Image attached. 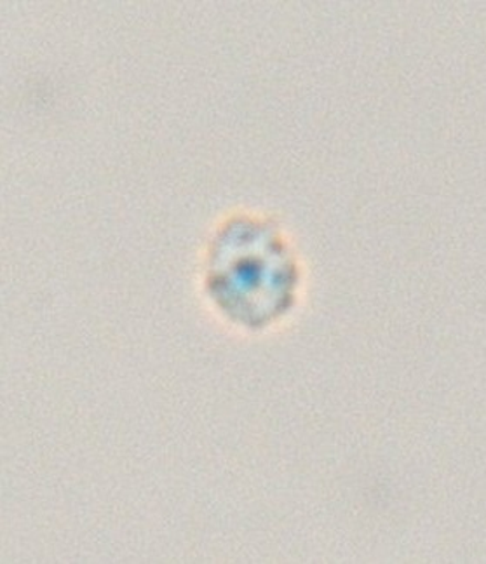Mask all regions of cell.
Returning <instances> with one entry per match:
<instances>
[{
    "label": "cell",
    "mask_w": 486,
    "mask_h": 564,
    "mask_svg": "<svg viewBox=\"0 0 486 564\" xmlns=\"http://www.w3.org/2000/svg\"><path fill=\"white\" fill-rule=\"evenodd\" d=\"M300 265L283 230L270 218L236 215L209 242L204 288L230 323L269 328L295 307Z\"/></svg>",
    "instance_id": "1"
}]
</instances>
